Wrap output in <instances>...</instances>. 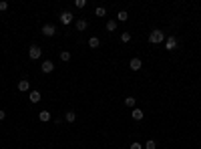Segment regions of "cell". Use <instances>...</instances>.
<instances>
[{"label": "cell", "instance_id": "obj_1", "mask_svg": "<svg viewBox=\"0 0 201 149\" xmlns=\"http://www.w3.org/2000/svg\"><path fill=\"white\" fill-rule=\"evenodd\" d=\"M163 41H165V32L159 30V28L149 34V42H153V44H159V42H163Z\"/></svg>", "mask_w": 201, "mask_h": 149}, {"label": "cell", "instance_id": "obj_2", "mask_svg": "<svg viewBox=\"0 0 201 149\" xmlns=\"http://www.w3.org/2000/svg\"><path fill=\"white\" fill-rule=\"evenodd\" d=\"M28 56H30L32 61L40 59V56H42V48H40V47H36V44H32V47L28 48Z\"/></svg>", "mask_w": 201, "mask_h": 149}, {"label": "cell", "instance_id": "obj_3", "mask_svg": "<svg viewBox=\"0 0 201 149\" xmlns=\"http://www.w3.org/2000/svg\"><path fill=\"white\" fill-rule=\"evenodd\" d=\"M42 34H44V36H54V34H56V28H54L52 24H44V26H42Z\"/></svg>", "mask_w": 201, "mask_h": 149}, {"label": "cell", "instance_id": "obj_4", "mask_svg": "<svg viewBox=\"0 0 201 149\" xmlns=\"http://www.w3.org/2000/svg\"><path fill=\"white\" fill-rule=\"evenodd\" d=\"M165 48H167V50H175V48H177V38H175V36H169L167 41H165Z\"/></svg>", "mask_w": 201, "mask_h": 149}, {"label": "cell", "instance_id": "obj_5", "mask_svg": "<svg viewBox=\"0 0 201 149\" xmlns=\"http://www.w3.org/2000/svg\"><path fill=\"white\" fill-rule=\"evenodd\" d=\"M60 22H62V24H70V22H73V14L68 12V10L60 12Z\"/></svg>", "mask_w": 201, "mask_h": 149}, {"label": "cell", "instance_id": "obj_6", "mask_svg": "<svg viewBox=\"0 0 201 149\" xmlns=\"http://www.w3.org/2000/svg\"><path fill=\"white\" fill-rule=\"evenodd\" d=\"M129 67H131V71H139V68L143 67V62H141V59H131Z\"/></svg>", "mask_w": 201, "mask_h": 149}, {"label": "cell", "instance_id": "obj_7", "mask_svg": "<svg viewBox=\"0 0 201 149\" xmlns=\"http://www.w3.org/2000/svg\"><path fill=\"white\" fill-rule=\"evenodd\" d=\"M52 71H54L52 61H44L42 62V73H52Z\"/></svg>", "mask_w": 201, "mask_h": 149}, {"label": "cell", "instance_id": "obj_8", "mask_svg": "<svg viewBox=\"0 0 201 149\" xmlns=\"http://www.w3.org/2000/svg\"><path fill=\"white\" fill-rule=\"evenodd\" d=\"M40 97H42V95H40L38 91H30V93H28V99H30V103H38Z\"/></svg>", "mask_w": 201, "mask_h": 149}, {"label": "cell", "instance_id": "obj_9", "mask_svg": "<svg viewBox=\"0 0 201 149\" xmlns=\"http://www.w3.org/2000/svg\"><path fill=\"white\" fill-rule=\"evenodd\" d=\"M87 26H88V22L85 20V18H79V20H76V30H87Z\"/></svg>", "mask_w": 201, "mask_h": 149}, {"label": "cell", "instance_id": "obj_10", "mask_svg": "<svg viewBox=\"0 0 201 149\" xmlns=\"http://www.w3.org/2000/svg\"><path fill=\"white\" fill-rule=\"evenodd\" d=\"M28 89H30V83H28V81H20L18 83V91H20V93H26Z\"/></svg>", "mask_w": 201, "mask_h": 149}, {"label": "cell", "instance_id": "obj_11", "mask_svg": "<svg viewBox=\"0 0 201 149\" xmlns=\"http://www.w3.org/2000/svg\"><path fill=\"white\" fill-rule=\"evenodd\" d=\"M38 119L42 123H46V121H50V113L48 111H40V115H38Z\"/></svg>", "mask_w": 201, "mask_h": 149}, {"label": "cell", "instance_id": "obj_12", "mask_svg": "<svg viewBox=\"0 0 201 149\" xmlns=\"http://www.w3.org/2000/svg\"><path fill=\"white\" fill-rule=\"evenodd\" d=\"M143 115H145V113H143L141 109H133V119H135V121H141Z\"/></svg>", "mask_w": 201, "mask_h": 149}, {"label": "cell", "instance_id": "obj_13", "mask_svg": "<svg viewBox=\"0 0 201 149\" xmlns=\"http://www.w3.org/2000/svg\"><path fill=\"white\" fill-rule=\"evenodd\" d=\"M99 44H100V41L97 38V36H93V38H88V47H91V48H97Z\"/></svg>", "mask_w": 201, "mask_h": 149}, {"label": "cell", "instance_id": "obj_14", "mask_svg": "<svg viewBox=\"0 0 201 149\" xmlns=\"http://www.w3.org/2000/svg\"><path fill=\"white\" fill-rule=\"evenodd\" d=\"M74 119H76V115H74L73 111H68V113H64V121H67V123H73Z\"/></svg>", "mask_w": 201, "mask_h": 149}, {"label": "cell", "instance_id": "obj_15", "mask_svg": "<svg viewBox=\"0 0 201 149\" xmlns=\"http://www.w3.org/2000/svg\"><path fill=\"white\" fill-rule=\"evenodd\" d=\"M107 30L109 32H115V30H117V20H109L107 22Z\"/></svg>", "mask_w": 201, "mask_h": 149}, {"label": "cell", "instance_id": "obj_16", "mask_svg": "<svg viewBox=\"0 0 201 149\" xmlns=\"http://www.w3.org/2000/svg\"><path fill=\"white\" fill-rule=\"evenodd\" d=\"M127 18H129V14L125 12V10H121V12L117 14V20H119V22H125V20H127Z\"/></svg>", "mask_w": 201, "mask_h": 149}, {"label": "cell", "instance_id": "obj_17", "mask_svg": "<svg viewBox=\"0 0 201 149\" xmlns=\"http://www.w3.org/2000/svg\"><path fill=\"white\" fill-rule=\"evenodd\" d=\"M94 14H97V16H105V14H107V8L105 6H97L94 8Z\"/></svg>", "mask_w": 201, "mask_h": 149}, {"label": "cell", "instance_id": "obj_18", "mask_svg": "<svg viewBox=\"0 0 201 149\" xmlns=\"http://www.w3.org/2000/svg\"><path fill=\"white\" fill-rule=\"evenodd\" d=\"M143 147H145V149H155V147H157V143H155L153 139H149V141L145 143V145H143Z\"/></svg>", "mask_w": 201, "mask_h": 149}, {"label": "cell", "instance_id": "obj_19", "mask_svg": "<svg viewBox=\"0 0 201 149\" xmlns=\"http://www.w3.org/2000/svg\"><path fill=\"white\" fill-rule=\"evenodd\" d=\"M125 105H127V107H133V109H135V97H127V99H125Z\"/></svg>", "mask_w": 201, "mask_h": 149}, {"label": "cell", "instance_id": "obj_20", "mask_svg": "<svg viewBox=\"0 0 201 149\" xmlns=\"http://www.w3.org/2000/svg\"><path fill=\"white\" fill-rule=\"evenodd\" d=\"M60 61H70V53H68V50H62V53H60Z\"/></svg>", "mask_w": 201, "mask_h": 149}, {"label": "cell", "instance_id": "obj_21", "mask_svg": "<svg viewBox=\"0 0 201 149\" xmlns=\"http://www.w3.org/2000/svg\"><path fill=\"white\" fill-rule=\"evenodd\" d=\"M121 41L129 42V41H131V32H123V34H121Z\"/></svg>", "mask_w": 201, "mask_h": 149}, {"label": "cell", "instance_id": "obj_22", "mask_svg": "<svg viewBox=\"0 0 201 149\" xmlns=\"http://www.w3.org/2000/svg\"><path fill=\"white\" fill-rule=\"evenodd\" d=\"M74 6H76V8H85V6H87V0H76V2H74Z\"/></svg>", "mask_w": 201, "mask_h": 149}, {"label": "cell", "instance_id": "obj_23", "mask_svg": "<svg viewBox=\"0 0 201 149\" xmlns=\"http://www.w3.org/2000/svg\"><path fill=\"white\" fill-rule=\"evenodd\" d=\"M131 149H143V145H141V143H137V141H133V145H131Z\"/></svg>", "mask_w": 201, "mask_h": 149}, {"label": "cell", "instance_id": "obj_24", "mask_svg": "<svg viewBox=\"0 0 201 149\" xmlns=\"http://www.w3.org/2000/svg\"><path fill=\"white\" fill-rule=\"evenodd\" d=\"M8 8V2H4V0H2V2H0V10H6Z\"/></svg>", "mask_w": 201, "mask_h": 149}, {"label": "cell", "instance_id": "obj_25", "mask_svg": "<svg viewBox=\"0 0 201 149\" xmlns=\"http://www.w3.org/2000/svg\"><path fill=\"white\" fill-rule=\"evenodd\" d=\"M4 119H6V113H4V111L0 109V121H4Z\"/></svg>", "mask_w": 201, "mask_h": 149}]
</instances>
